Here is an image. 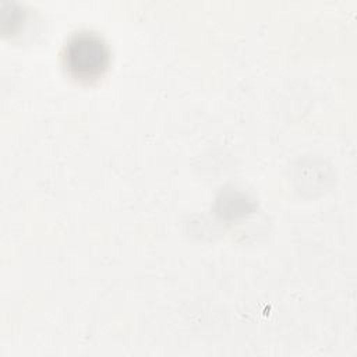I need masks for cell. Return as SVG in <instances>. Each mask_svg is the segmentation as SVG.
<instances>
[{
  "instance_id": "6da1fadb",
  "label": "cell",
  "mask_w": 357,
  "mask_h": 357,
  "mask_svg": "<svg viewBox=\"0 0 357 357\" xmlns=\"http://www.w3.org/2000/svg\"><path fill=\"white\" fill-rule=\"evenodd\" d=\"M61 63L73 79L91 84L102 78L110 66V49L93 31L81 29L71 33L61 50Z\"/></svg>"
}]
</instances>
